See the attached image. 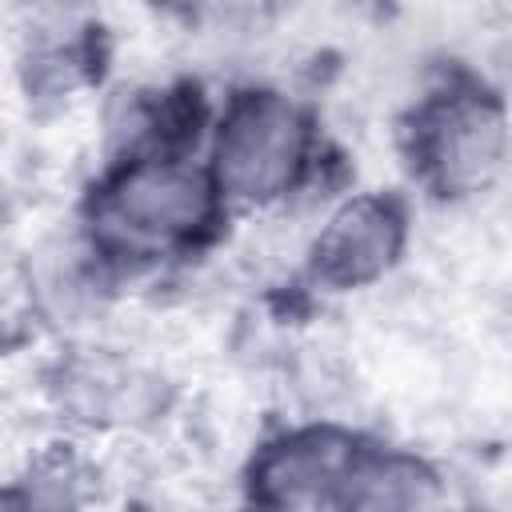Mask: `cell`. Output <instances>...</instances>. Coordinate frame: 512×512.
Returning <instances> with one entry per match:
<instances>
[{
    "instance_id": "obj_2",
    "label": "cell",
    "mask_w": 512,
    "mask_h": 512,
    "mask_svg": "<svg viewBox=\"0 0 512 512\" xmlns=\"http://www.w3.org/2000/svg\"><path fill=\"white\" fill-rule=\"evenodd\" d=\"M116 224L132 228L136 236H180L196 228L208 212V192L200 176L184 168H132L124 184L112 192Z\"/></svg>"
},
{
    "instance_id": "obj_3",
    "label": "cell",
    "mask_w": 512,
    "mask_h": 512,
    "mask_svg": "<svg viewBox=\"0 0 512 512\" xmlns=\"http://www.w3.org/2000/svg\"><path fill=\"white\" fill-rule=\"evenodd\" d=\"M392 244H396V216L380 204H356L332 224L320 256L332 276L364 280L388 260Z\"/></svg>"
},
{
    "instance_id": "obj_1",
    "label": "cell",
    "mask_w": 512,
    "mask_h": 512,
    "mask_svg": "<svg viewBox=\"0 0 512 512\" xmlns=\"http://www.w3.org/2000/svg\"><path fill=\"white\" fill-rule=\"evenodd\" d=\"M300 144L304 132L292 108L276 100H252L236 108L228 132L220 136V168L236 188L264 196L292 176L300 160Z\"/></svg>"
},
{
    "instance_id": "obj_4",
    "label": "cell",
    "mask_w": 512,
    "mask_h": 512,
    "mask_svg": "<svg viewBox=\"0 0 512 512\" xmlns=\"http://www.w3.org/2000/svg\"><path fill=\"white\" fill-rule=\"evenodd\" d=\"M496 128L500 124L484 104H448L432 124L428 152L448 180H472L496 156V140H500Z\"/></svg>"
},
{
    "instance_id": "obj_5",
    "label": "cell",
    "mask_w": 512,
    "mask_h": 512,
    "mask_svg": "<svg viewBox=\"0 0 512 512\" xmlns=\"http://www.w3.org/2000/svg\"><path fill=\"white\" fill-rule=\"evenodd\" d=\"M356 492V512H424V480L412 468H392L364 476Z\"/></svg>"
}]
</instances>
